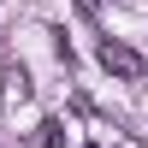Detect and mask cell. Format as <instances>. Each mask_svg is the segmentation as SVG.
<instances>
[{"label": "cell", "instance_id": "obj_1", "mask_svg": "<svg viewBox=\"0 0 148 148\" xmlns=\"http://www.w3.org/2000/svg\"><path fill=\"white\" fill-rule=\"evenodd\" d=\"M95 53H101V65L113 71V77H125V83H142V77H148L142 53H136V47H125V42H113V36H107V42L95 47Z\"/></svg>", "mask_w": 148, "mask_h": 148}]
</instances>
